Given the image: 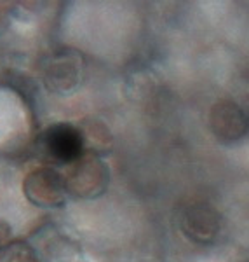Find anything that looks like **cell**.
I'll return each mask as SVG.
<instances>
[{"instance_id":"4","label":"cell","mask_w":249,"mask_h":262,"mask_svg":"<svg viewBox=\"0 0 249 262\" xmlns=\"http://www.w3.org/2000/svg\"><path fill=\"white\" fill-rule=\"evenodd\" d=\"M180 229L190 242L209 247L216 243L223 229L221 213L206 201H195L183 210L180 217Z\"/></svg>"},{"instance_id":"5","label":"cell","mask_w":249,"mask_h":262,"mask_svg":"<svg viewBox=\"0 0 249 262\" xmlns=\"http://www.w3.org/2000/svg\"><path fill=\"white\" fill-rule=\"evenodd\" d=\"M209 128L216 140L235 143L249 133V116L234 100H218L209 108Z\"/></svg>"},{"instance_id":"10","label":"cell","mask_w":249,"mask_h":262,"mask_svg":"<svg viewBox=\"0 0 249 262\" xmlns=\"http://www.w3.org/2000/svg\"><path fill=\"white\" fill-rule=\"evenodd\" d=\"M230 262H249V259H235V260H230Z\"/></svg>"},{"instance_id":"7","label":"cell","mask_w":249,"mask_h":262,"mask_svg":"<svg viewBox=\"0 0 249 262\" xmlns=\"http://www.w3.org/2000/svg\"><path fill=\"white\" fill-rule=\"evenodd\" d=\"M82 133L86 138V149L91 147L92 154H101L103 150H108L112 147V135L107 126L101 122H89L86 128H82Z\"/></svg>"},{"instance_id":"1","label":"cell","mask_w":249,"mask_h":262,"mask_svg":"<svg viewBox=\"0 0 249 262\" xmlns=\"http://www.w3.org/2000/svg\"><path fill=\"white\" fill-rule=\"evenodd\" d=\"M65 179L70 194L84 200H92L107 191L110 170L98 154L86 152L77 163L68 166Z\"/></svg>"},{"instance_id":"3","label":"cell","mask_w":249,"mask_h":262,"mask_svg":"<svg viewBox=\"0 0 249 262\" xmlns=\"http://www.w3.org/2000/svg\"><path fill=\"white\" fill-rule=\"evenodd\" d=\"M23 194L39 208H60L68 194L66 179L54 168H37L24 177Z\"/></svg>"},{"instance_id":"6","label":"cell","mask_w":249,"mask_h":262,"mask_svg":"<svg viewBox=\"0 0 249 262\" xmlns=\"http://www.w3.org/2000/svg\"><path fill=\"white\" fill-rule=\"evenodd\" d=\"M82 74V58L79 54H65L51 63L47 70V84L54 91H68L77 86Z\"/></svg>"},{"instance_id":"2","label":"cell","mask_w":249,"mask_h":262,"mask_svg":"<svg viewBox=\"0 0 249 262\" xmlns=\"http://www.w3.org/2000/svg\"><path fill=\"white\" fill-rule=\"evenodd\" d=\"M40 147L51 161L71 166L86 154V138L79 126L56 122L42 133Z\"/></svg>"},{"instance_id":"8","label":"cell","mask_w":249,"mask_h":262,"mask_svg":"<svg viewBox=\"0 0 249 262\" xmlns=\"http://www.w3.org/2000/svg\"><path fill=\"white\" fill-rule=\"evenodd\" d=\"M7 262H39L37 257L33 255L30 248H18V252H14L11 255V259Z\"/></svg>"},{"instance_id":"9","label":"cell","mask_w":249,"mask_h":262,"mask_svg":"<svg viewBox=\"0 0 249 262\" xmlns=\"http://www.w3.org/2000/svg\"><path fill=\"white\" fill-rule=\"evenodd\" d=\"M11 236H12L11 226L6 221H2V219H0V248H6L7 245H9Z\"/></svg>"}]
</instances>
